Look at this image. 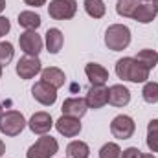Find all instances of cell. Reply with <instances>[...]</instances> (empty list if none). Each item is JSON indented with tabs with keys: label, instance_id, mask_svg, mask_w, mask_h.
Returning <instances> with one entry per match:
<instances>
[{
	"label": "cell",
	"instance_id": "1",
	"mask_svg": "<svg viewBox=\"0 0 158 158\" xmlns=\"http://www.w3.org/2000/svg\"><path fill=\"white\" fill-rule=\"evenodd\" d=\"M149 72L145 66H142L134 57H123L118 59L116 63V76L123 81H131V83H147Z\"/></svg>",
	"mask_w": 158,
	"mask_h": 158
},
{
	"label": "cell",
	"instance_id": "2",
	"mask_svg": "<svg viewBox=\"0 0 158 158\" xmlns=\"http://www.w3.org/2000/svg\"><path fill=\"white\" fill-rule=\"evenodd\" d=\"M131 30L125 24H110L105 31V46L112 52H123L131 44Z\"/></svg>",
	"mask_w": 158,
	"mask_h": 158
},
{
	"label": "cell",
	"instance_id": "3",
	"mask_svg": "<svg viewBox=\"0 0 158 158\" xmlns=\"http://www.w3.org/2000/svg\"><path fill=\"white\" fill-rule=\"evenodd\" d=\"M28 127V121L19 110H6L0 116V132L6 136H19Z\"/></svg>",
	"mask_w": 158,
	"mask_h": 158
},
{
	"label": "cell",
	"instance_id": "4",
	"mask_svg": "<svg viewBox=\"0 0 158 158\" xmlns=\"http://www.w3.org/2000/svg\"><path fill=\"white\" fill-rule=\"evenodd\" d=\"M57 151H59L57 140L48 134H42L33 145H30L26 158H52L57 155Z\"/></svg>",
	"mask_w": 158,
	"mask_h": 158
},
{
	"label": "cell",
	"instance_id": "5",
	"mask_svg": "<svg viewBox=\"0 0 158 158\" xmlns=\"http://www.w3.org/2000/svg\"><path fill=\"white\" fill-rule=\"evenodd\" d=\"M77 13L76 0H52L48 6V15L53 20H70Z\"/></svg>",
	"mask_w": 158,
	"mask_h": 158
},
{
	"label": "cell",
	"instance_id": "6",
	"mask_svg": "<svg viewBox=\"0 0 158 158\" xmlns=\"http://www.w3.org/2000/svg\"><path fill=\"white\" fill-rule=\"evenodd\" d=\"M15 72L20 79H33L37 74L42 72V63L39 55H24L15 64Z\"/></svg>",
	"mask_w": 158,
	"mask_h": 158
},
{
	"label": "cell",
	"instance_id": "7",
	"mask_svg": "<svg viewBox=\"0 0 158 158\" xmlns=\"http://www.w3.org/2000/svg\"><path fill=\"white\" fill-rule=\"evenodd\" d=\"M134 131H136V123H134V119L131 118V116H127V114H118L116 118L110 121V132L118 140H129V138H132Z\"/></svg>",
	"mask_w": 158,
	"mask_h": 158
},
{
	"label": "cell",
	"instance_id": "8",
	"mask_svg": "<svg viewBox=\"0 0 158 158\" xmlns=\"http://www.w3.org/2000/svg\"><path fill=\"white\" fill-rule=\"evenodd\" d=\"M19 46L26 55H39L44 48V40L37 33V30H26L19 37Z\"/></svg>",
	"mask_w": 158,
	"mask_h": 158
},
{
	"label": "cell",
	"instance_id": "9",
	"mask_svg": "<svg viewBox=\"0 0 158 158\" xmlns=\"http://www.w3.org/2000/svg\"><path fill=\"white\" fill-rule=\"evenodd\" d=\"M31 96L37 103L44 105V107H52L57 101V88H53L52 85H48L46 81L40 79L31 86Z\"/></svg>",
	"mask_w": 158,
	"mask_h": 158
},
{
	"label": "cell",
	"instance_id": "10",
	"mask_svg": "<svg viewBox=\"0 0 158 158\" xmlns=\"http://www.w3.org/2000/svg\"><path fill=\"white\" fill-rule=\"evenodd\" d=\"M88 109H101L109 103V88L105 85H92L85 98Z\"/></svg>",
	"mask_w": 158,
	"mask_h": 158
},
{
	"label": "cell",
	"instance_id": "11",
	"mask_svg": "<svg viewBox=\"0 0 158 158\" xmlns=\"http://www.w3.org/2000/svg\"><path fill=\"white\" fill-rule=\"evenodd\" d=\"M55 123H53V119L52 116L48 114V112H44V110H40V112H35L30 121H28V127H30V131L33 132V134H48L50 131H52V127H53Z\"/></svg>",
	"mask_w": 158,
	"mask_h": 158
},
{
	"label": "cell",
	"instance_id": "12",
	"mask_svg": "<svg viewBox=\"0 0 158 158\" xmlns=\"http://www.w3.org/2000/svg\"><path fill=\"white\" fill-rule=\"evenodd\" d=\"M55 129L64 138H76L79 132H81L83 125H81V119L79 118H72V116H64L63 114L61 118L55 121Z\"/></svg>",
	"mask_w": 158,
	"mask_h": 158
},
{
	"label": "cell",
	"instance_id": "13",
	"mask_svg": "<svg viewBox=\"0 0 158 158\" xmlns=\"http://www.w3.org/2000/svg\"><path fill=\"white\" fill-rule=\"evenodd\" d=\"M63 114L64 116H72V118H83L88 110V105L85 101V98H68L63 101V107H61Z\"/></svg>",
	"mask_w": 158,
	"mask_h": 158
},
{
	"label": "cell",
	"instance_id": "14",
	"mask_svg": "<svg viewBox=\"0 0 158 158\" xmlns=\"http://www.w3.org/2000/svg\"><path fill=\"white\" fill-rule=\"evenodd\" d=\"M109 103L112 107H127L131 103V90L125 85L109 86Z\"/></svg>",
	"mask_w": 158,
	"mask_h": 158
},
{
	"label": "cell",
	"instance_id": "15",
	"mask_svg": "<svg viewBox=\"0 0 158 158\" xmlns=\"http://www.w3.org/2000/svg\"><path fill=\"white\" fill-rule=\"evenodd\" d=\"M64 44V35L59 28H50L44 35V46L52 55H57Z\"/></svg>",
	"mask_w": 158,
	"mask_h": 158
},
{
	"label": "cell",
	"instance_id": "16",
	"mask_svg": "<svg viewBox=\"0 0 158 158\" xmlns=\"http://www.w3.org/2000/svg\"><path fill=\"white\" fill-rule=\"evenodd\" d=\"M85 74L90 81V85H105L109 81V70L99 63H88L85 66Z\"/></svg>",
	"mask_w": 158,
	"mask_h": 158
},
{
	"label": "cell",
	"instance_id": "17",
	"mask_svg": "<svg viewBox=\"0 0 158 158\" xmlns=\"http://www.w3.org/2000/svg\"><path fill=\"white\" fill-rule=\"evenodd\" d=\"M40 79L42 81H46L48 85H52L53 88H61V86H64V83H66V76H64V72L61 70V68H57V66H48V68H42V72H40Z\"/></svg>",
	"mask_w": 158,
	"mask_h": 158
},
{
	"label": "cell",
	"instance_id": "18",
	"mask_svg": "<svg viewBox=\"0 0 158 158\" xmlns=\"http://www.w3.org/2000/svg\"><path fill=\"white\" fill-rule=\"evenodd\" d=\"M156 7L153 6V4H149V2H143V4H140L138 7H136V11H134V20L136 22H140V24H149V22H153L155 19H156Z\"/></svg>",
	"mask_w": 158,
	"mask_h": 158
},
{
	"label": "cell",
	"instance_id": "19",
	"mask_svg": "<svg viewBox=\"0 0 158 158\" xmlns=\"http://www.w3.org/2000/svg\"><path fill=\"white\" fill-rule=\"evenodd\" d=\"M19 24L24 28V30H37L42 20H40V15L35 11H20L19 13Z\"/></svg>",
	"mask_w": 158,
	"mask_h": 158
},
{
	"label": "cell",
	"instance_id": "20",
	"mask_svg": "<svg viewBox=\"0 0 158 158\" xmlns=\"http://www.w3.org/2000/svg\"><path fill=\"white\" fill-rule=\"evenodd\" d=\"M134 59H136L142 66H145L147 70H153L158 64V52L151 50V48H143V50H140V52L136 53Z\"/></svg>",
	"mask_w": 158,
	"mask_h": 158
},
{
	"label": "cell",
	"instance_id": "21",
	"mask_svg": "<svg viewBox=\"0 0 158 158\" xmlns=\"http://www.w3.org/2000/svg\"><path fill=\"white\" fill-rule=\"evenodd\" d=\"M66 155H68V158H88L90 156V147L86 142L74 140L66 145Z\"/></svg>",
	"mask_w": 158,
	"mask_h": 158
},
{
	"label": "cell",
	"instance_id": "22",
	"mask_svg": "<svg viewBox=\"0 0 158 158\" xmlns=\"http://www.w3.org/2000/svg\"><path fill=\"white\" fill-rule=\"evenodd\" d=\"M83 6L86 15L92 19H103L107 13V6L103 0H83Z\"/></svg>",
	"mask_w": 158,
	"mask_h": 158
},
{
	"label": "cell",
	"instance_id": "23",
	"mask_svg": "<svg viewBox=\"0 0 158 158\" xmlns=\"http://www.w3.org/2000/svg\"><path fill=\"white\" fill-rule=\"evenodd\" d=\"M147 147L151 153H158V118L151 119L147 123Z\"/></svg>",
	"mask_w": 158,
	"mask_h": 158
},
{
	"label": "cell",
	"instance_id": "24",
	"mask_svg": "<svg viewBox=\"0 0 158 158\" xmlns=\"http://www.w3.org/2000/svg\"><path fill=\"white\" fill-rule=\"evenodd\" d=\"M138 6H140L138 0H118V4H116V13H118L119 17H123V19H132Z\"/></svg>",
	"mask_w": 158,
	"mask_h": 158
},
{
	"label": "cell",
	"instance_id": "25",
	"mask_svg": "<svg viewBox=\"0 0 158 158\" xmlns=\"http://www.w3.org/2000/svg\"><path fill=\"white\" fill-rule=\"evenodd\" d=\"M142 98H143V101L149 103V105L158 103V83H155V81H147V83H143Z\"/></svg>",
	"mask_w": 158,
	"mask_h": 158
},
{
	"label": "cell",
	"instance_id": "26",
	"mask_svg": "<svg viewBox=\"0 0 158 158\" xmlns=\"http://www.w3.org/2000/svg\"><path fill=\"white\" fill-rule=\"evenodd\" d=\"M13 55H15L13 44L7 42V40L0 42V66H7V64L13 61Z\"/></svg>",
	"mask_w": 158,
	"mask_h": 158
},
{
	"label": "cell",
	"instance_id": "27",
	"mask_svg": "<svg viewBox=\"0 0 158 158\" xmlns=\"http://www.w3.org/2000/svg\"><path fill=\"white\" fill-rule=\"evenodd\" d=\"M121 156V149L116 142H107L101 149H99V158H119Z\"/></svg>",
	"mask_w": 158,
	"mask_h": 158
},
{
	"label": "cell",
	"instance_id": "28",
	"mask_svg": "<svg viewBox=\"0 0 158 158\" xmlns=\"http://www.w3.org/2000/svg\"><path fill=\"white\" fill-rule=\"evenodd\" d=\"M142 151L138 147H127L125 151H121V156L119 158H140Z\"/></svg>",
	"mask_w": 158,
	"mask_h": 158
},
{
	"label": "cell",
	"instance_id": "29",
	"mask_svg": "<svg viewBox=\"0 0 158 158\" xmlns=\"http://www.w3.org/2000/svg\"><path fill=\"white\" fill-rule=\"evenodd\" d=\"M9 30H11V22H9V19L0 15V37L7 35V33H9Z\"/></svg>",
	"mask_w": 158,
	"mask_h": 158
},
{
	"label": "cell",
	"instance_id": "30",
	"mask_svg": "<svg viewBox=\"0 0 158 158\" xmlns=\"http://www.w3.org/2000/svg\"><path fill=\"white\" fill-rule=\"evenodd\" d=\"M28 6H31V7H40V6H44L46 4V0H24Z\"/></svg>",
	"mask_w": 158,
	"mask_h": 158
},
{
	"label": "cell",
	"instance_id": "31",
	"mask_svg": "<svg viewBox=\"0 0 158 158\" xmlns=\"http://www.w3.org/2000/svg\"><path fill=\"white\" fill-rule=\"evenodd\" d=\"M4 153H6V143L0 140V158H2V155H4Z\"/></svg>",
	"mask_w": 158,
	"mask_h": 158
},
{
	"label": "cell",
	"instance_id": "32",
	"mask_svg": "<svg viewBox=\"0 0 158 158\" xmlns=\"http://www.w3.org/2000/svg\"><path fill=\"white\" fill-rule=\"evenodd\" d=\"M140 158H156V156H155L153 153H142V155H140Z\"/></svg>",
	"mask_w": 158,
	"mask_h": 158
},
{
	"label": "cell",
	"instance_id": "33",
	"mask_svg": "<svg viewBox=\"0 0 158 158\" xmlns=\"http://www.w3.org/2000/svg\"><path fill=\"white\" fill-rule=\"evenodd\" d=\"M6 9V0H0V13Z\"/></svg>",
	"mask_w": 158,
	"mask_h": 158
},
{
	"label": "cell",
	"instance_id": "34",
	"mask_svg": "<svg viewBox=\"0 0 158 158\" xmlns=\"http://www.w3.org/2000/svg\"><path fill=\"white\" fill-rule=\"evenodd\" d=\"M153 6L156 7V11H158V0H153Z\"/></svg>",
	"mask_w": 158,
	"mask_h": 158
},
{
	"label": "cell",
	"instance_id": "35",
	"mask_svg": "<svg viewBox=\"0 0 158 158\" xmlns=\"http://www.w3.org/2000/svg\"><path fill=\"white\" fill-rule=\"evenodd\" d=\"M4 114V109H2V103H0V116Z\"/></svg>",
	"mask_w": 158,
	"mask_h": 158
},
{
	"label": "cell",
	"instance_id": "36",
	"mask_svg": "<svg viewBox=\"0 0 158 158\" xmlns=\"http://www.w3.org/2000/svg\"><path fill=\"white\" fill-rule=\"evenodd\" d=\"M2 68H4V66H0V77H2Z\"/></svg>",
	"mask_w": 158,
	"mask_h": 158
},
{
	"label": "cell",
	"instance_id": "37",
	"mask_svg": "<svg viewBox=\"0 0 158 158\" xmlns=\"http://www.w3.org/2000/svg\"><path fill=\"white\" fill-rule=\"evenodd\" d=\"M143 2H149V0H143Z\"/></svg>",
	"mask_w": 158,
	"mask_h": 158
}]
</instances>
